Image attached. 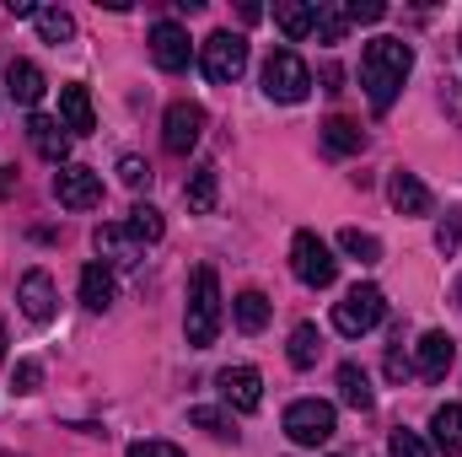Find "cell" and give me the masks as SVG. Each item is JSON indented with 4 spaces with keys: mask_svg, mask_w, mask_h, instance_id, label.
Wrapping results in <instances>:
<instances>
[{
    "mask_svg": "<svg viewBox=\"0 0 462 457\" xmlns=\"http://www.w3.org/2000/svg\"><path fill=\"white\" fill-rule=\"evenodd\" d=\"M452 360H457V344H452V334H441V329L420 334V344H414V371H420L425 382H441V377L452 371Z\"/></svg>",
    "mask_w": 462,
    "mask_h": 457,
    "instance_id": "cell-12",
    "label": "cell"
},
{
    "mask_svg": "<svg viewBox=\"0 0 462 457\" xmlns=\"http://www.w3.org/2000/svg\"><path fill=\"white\" fill-rule=\"evenodd\" d=\"M38 387H43V366H38V360H16V371H11V393L27 398V393H38Z\"/></svg>",
    "mask_w": 462,
    "mask_h": 457,
    "instance_id": "cell-32",
    "label": "cell"
},
{
    "mask_svg": "<svg viewBox=\"0 0 462 457\" xmlns=\"http://www.w3.org/2000/svg\"><path fill=\"white\" fill-rule=\"evenodd\" d=\"M345 11H349V22H382V16H387L382 0H349Z\"/></svg>",
    "mask_w": 462,
    "mask_h": 457,
    "instance_id": "cell-36",
    "label": "cell"
},
{
    "mask_svg": "<svg viewBox=\"0 0 462 457\" xmlns=\"http://www.w3.org/2000/svg\"><path fill=\"white\" fill-rule=\"evenodd\" d=\"M27 140H32V151H38L43 162H54V167H65V156H70V129H65L60 118H49V114H32V124H27Z\"/></svg>",
    "mask_w": 462,
    "mask_h": 457,
    "instance_id": "cell-14",
    "label": "cell"
},
{
    "mask_svg": "<svg viewBox=\"0 0 462 457\" xmlns=\"http://www.w3.org/2000/svg\"><path fill=\"white\" fill-rule=\"evenodd\" d=\"M32 22H38V38H43V43H70V38H76V16H70V11H54V5H49V11H38Z\"/></svg>",
    "mask_w": 462,
    "mask_h": 457,
    "instance_id": "cell-28",
    "label": "cell"
},
{
    "mask_svg": "<svg viewBox=\"0 0 462 457\" xmlns=\"http://www.w3.org/2000/svg\"><path fill=\"white\" fill-rule=\"evenodd\" d=\"M274 22H280V33H285L291 43H301V38H312V33H318V5H301V0H274Z\"/></svg>",
    "mask_w": 462,
    "mask_h": 457,
    "instance_id": "cell-20",
    "label": "cell"
},
{
    "mask_svg": "<svg viewBox=\"0 0 462 457\" xmlns=\"http://www.w3.org/2000/svg\"><path fill=\"white\" fill-rule=\"evenodd\" d=\"M92 247H97L103 264H134V258H140V242L124 227H97L92 231Z\"/></svg>",
    "mask_w": 462,
    "mask_h": 457,
    "instance_id": "cell-22",
    "label": "cell"
},
{
    "mask_svg": "<svg viewBox=\"0 0 462 457\" xmlns=\"http://www.w3.org/2000/svg\"><path fill=\"white\" fill-rule=\"evenodd\" d=\"M189 54H194V43H189L183 22H156L151 27V60H156V70H189Z\"/></svg>",
    "mask_w": 462,
    "mask_h": 457,
    "instance_id": "cell-10",
    "label": "cell"
},
{
    "mask_svg": "<svg viewBox=\"0 0 462 457\" xmlns=\"http://www.w3.org/2000/svg\"><path fill=\"white\" fill-rule=\"evenodd\" d=\"M291 269H296L301 285L328 291L334 275H339V258H334V247H328L318 231H296V237H291Z\"/></svg>",
    "mask_w": 462,
    "mask_h": 457,
    "instance_id": "cell-3",
    "label": "cell"
},
{
    "mask_svg": "<svg viewBox=\"0 0 462 457\" xmlns=\"http://www.w3.org/2000/svg\"><path fill=\"white\" fill-rule=\"evenodd\" d=\"M189 425L210 431L216 442H236V425H231V415H226V409H189Z\"/></svg>",
    "mask_w": 462,
    "mask_h": 457,
    "instance_id": "cell-30",
    "label": "cell"
},
{
    "mask_svg": "<svg viewBox=\"0 0 462 457\" xmlns=\"http://www.w3.org/2000/svg\"><path fill=\"white\" fill-rule=\"evenodd\" d=\"M457 242H462V216H447V221L436 227V247H441V253H457Z\"/></svg>",
    "mask_w": 462,
    "mask_h": 457,
    "instance_id": "cell-34",
    "label": "cell"
},
{
    "mask_svg": "<svg viewBox=\"0 0 462 457\" xmlns=\"http://www.w3.org/2000/svg\"><path fill=\"white\" fill-rule=\"evenodd\" d=\"M387 452H393V457H430V442H425V436H414V431H393Z\"/></svg>",
    "mask_w": 462,
    "mask_h": 457,
    "instance_id": "cell-33",
    "label": "cell"
},
{
    "mask_svg": "<svg viewBox=\"0 0 462 457\" xmlns=\"http://www.w3.org/2000/svg\"><path fill=\"white\" fill-rule=\"evenodd\" d=\"M5 92H11L22 108H38L43 92H49V81H43V70H38L32 60H11V65H5Z\"/></svg>",
    "mask_w": 462,
    "mask_h": 457,
    "instance_id": "cell-16",
    "label": "cell"
},
{
    "mask_svg": "<svg viewBox=\"0 0 462 457\" xmlns=\"http://www.w3.org/2000/svg\"><path fill=\"white\" fill-rule=\"evenodd\" d=\"M349 33V11L345 5H318V38L323 43H339Z\"/></svg>",
    "mask_w": 462,
    "mask_h": 457,
    "instance_id": "cell-31",
    "label": "cell"
},
{
    "mask_svg": "<svg viewBox=\"0 0 462 457\" xmlns=\"http://www.w3.org/2000/svg\"><path fill=\"white\" fill-rule=\"evenodd\" d=\"M60 124L70 129V135H92V124H97V108H92V92L87 87H60Z\"/></svg>",
    "mask_w": 462,
    "mask_h": 457,
    "instance_id": "cell-17",
    "label": "cell"
},
{
    "mask_svg": "<svg viewBox=\"0 0 462 457\" xmlns=\"http://www.w3.org/2000/svg\"><path fill=\"white\" fill-rule=\"evenodd\" d=\"M382 312H387V296L376 285H349L345 302H334V329L345 340H360V334H371L382 323Z\"/></svg>",
    "mask_w": 462,
    "mask_h": 457,
    "instance_id": "cell-4",
    "label": "cell"
},
{
    "mask_svg": "<svg viewBox=\"0 0 462 457\" xmlns=\"http://www.w3.org/2000/svg\"><path fill=\"white\" fill-rule=\"evenodd\" d=\"M339 398H345L349 409H360V415L376 404V393H371V377H365L355 360H345V366H339Z\"/></svg>",
    "mask_w": 462,
    "mask_h": 457,
    "instance_id": "cell-25",
    "label": "cell"
},
{
    "mask_svg": "<svg viewBox=\"0 0 462 457\" xmlns=\"http://www.w3.org/2000/svg\"><path fill=\"white\" fill-rule=\"evenodd\" d=\"M409 70H414V49L403 38H371L365 43V54H360V87H365V98H371L376 114H387L398 103Z\"/></svg>",
    "mask_w": 462,
    "mask_h": 457,
    "instance_id": "cell-1",
    "label": "cell"
},
{
    "mask_svg": "<svg viewBox=\"0 0 462 457\" xmlns=\"http://www.w3.org/2000/svg\"><path fill=\"white\" fill-rule=\"evenodd\" d=\"M231 318H236L242 334H263V323H269V296H263V291H242V296L231 302Z\"/></svg>",
    "mask_w": 462,
    "mask_h": 457,
    "instance_id": "cell-24",
    "label": "cell"
},
{
    "mask_svg": "<svg viewBox=\"0 0 462 457\" xmlns=\"http://www.w3.org/2000/svg\"><path fill=\"white\" fill-rule=\"evenodd\" d=\"M16 302H22V312H27L32 323H49L60 296H54V280H49L43 269H27V275H22V285H16Z\"/></svg>",
    "mask_w": 462,
    "mask_h": 457,
    "instance_id": "cell-15",
    "label": "cell"
},
{
    "mask_svg": "<svg viewBox=\"0 0 462 457\" xmlns=\"http://www.w3.org/2000/svg\"><path fill=\"white\" fill-rule=\"evenodd\" d=\"M430 442L447 457H462V404H441L430 415Z\"/></svg>",
    "mask_w": 462,
    "mask_h": 457,
    "instance_id": "cell-23",
    "label": "cell"
},
{
    "mask_svg": "<svg viewBox=\"0 0 462 457\" xmlns=\"http://www.w3.org/2000/svg\"><path fill=\"white\" fill-rule=\"evenodd\" d=\"M221 323H226V307H221V280H216V269H210V264H199V269H194V280H189V307H183L189 344H194V350H210V344H216V334H221Z\"/></svg>",
    "mask_w": 462,
    "mask_h": 457,
    "instance_id": "cell-2",
    "label": "cell"
},
{
    "mask_svg": "<svg viewBox=\"0 0 462 457\" xmlns=\"http://www.w3.org/2000/svg\"><path fill=\"white\" fill-rule=\"evenodd\" d=\"M339 247H345L349 258H360V264H376V258H382V242H376L371 231H360V227L339 231Z\"/></svg>",
    "mask_w": 462,
    "mask_h": 457,
    "instance_id": "cell-29",
    "label": "cell"
},
{
    "mask_svg": "<svg viewBox=\"0 0 462 457\" xmlns=\"http://www.w3.org/2000/svg\"><path fill=\"white\" fill-rule=\"evenodd\" d=\"M129 457H183V452H178L172 442H134V447H129Z\"/></svg>",
    "mask_w": 462,
    "mask_h": 457,
    "instance_id": "cell-37",
    "label": "cell"
},
{
    "mask_svg": "<svg viewBox=\"0 0 462 457\" xmlns=\"http://www.w3.org/2000/svg\"><path fill=\"white\" fill-rule=\"evenodd\" d=\"M199 65H205V76L216 81V87H231L242 70H247V38L242 33H210L205 43H199Z\"/></svg>",
    "mask_w": 462,
    "mask_h": 457,
    "instance_id": "cell-7",
    "label": "cell"
},
{
    "mask_svg": "<svg viewBox=\"0 0 462 457\" xmlns=\"http://www.w3.org/2000/svg\"><path fill=\"white\" fill-rule=\"evenodd\" d=\"M216 387H221V398H226L236 415H253V409L263 404V377H258L253 366H226V371L216 377Z\"/></svg>",
    "mask_w": 462,
    "mask_h": 457,
    "instance_id": "cell-11",
    "label": "cell"
},
{
    "mask_svg": "<svg viewBox=\"0 0 462 457\" xmlns=\"http://www.w3.org/2000/svg\"><path fill=\"white\" fill-rule=\"evenodd\" d=\"M118 178H124L129 189H140V183H151V167H145L140 156H124V162H118Z\"/></svg>",
    "mask_w": 462,
    "mask_h": 457,
    "instance_id": "cell-35",
    "label": "cell"
},
{
    "mask_svg": "<svg viewBox=\"0 0 462 457\" xmlns=\"http://www.w3.org/2000/svg\"><path fill=\"white\" fill-rule=\"evenodd\" d=\"M114 302H118L114 269H108V264H87V269H81V307H92V312H108Z\"/></svg>",
    "mask_w": 462,
    "mask_h": 457,
    "instance_id": "cell-19",
    "label": "cell"
},
{
    "mask_svg": "<svg viewBox=\"0 0 462 457\" xmlns=\"http://www.w3.org/2000/svg\"><path fill=\"white\" fill-rule=\"evenodd\" d=\"M124 231H129L134 242H162V231H167V221H162V210H156V205H145V200H140V205L129 210V221H124Z\"/></svg>",
    "mask_w": 462,
    "mask_h": 457,
    "instance_id": "cell-27",
    "label": "cell"
},
{
    "mask_svg": "<svg viewBox=\"0 0 462 457\" xmlns=\"http://www.w3.org/2000/svg\"><path fill=\"white\" fill-rule=\"evenodd\" d=\"M263 92H269V103H301V98L312 92V70H307V60H301L296 49L269 54V65H263Z\"/></svg>",
    "mask_w": 462,
    "mask_h": 457,
    "instance_id": "cell-5",
    "label": "cell"
},
{
    "mask_svg": "<svg viewBox=\"0 0 462 457\" xmlns=\"http://www.w3.org/2000/svg\"><path fill=\"white\" fill-rule=\"evenodd\" d=\"M54 200H60L65 210H97V205H103V178H97L92 167L65 162V167L54 173Z\"/></svg>",
    "mask_w": 462,
    "mask_h": 457,
    "instance_id": "cell-8",
    "label": "cell"
},
{
    "mask_svg": "<svg viewBox=\"0 0 462 457\" xmlns=\"http://www.w3.org/2000/svg\"><path fill=\"white\" fill-rule=\"evenodd\" d=\"M183 200H189V210H194V216H210V210H216V200H221V173H216L210 162H199V167L189 173V183H183Z\"/></svg>",
    "mask_w": 462,
    "mask_h": 457,
    "instance_id": "cell-18",
    "label": "cell"
},
{
    "mask_svg": "<svg viewBox=\"0 0 462 457\" xmlns=\"http://www.w3.org/2000/svg\"><path fill=\"white\" fill-rule=\"evenodd\" d=\"M387 200H393V210H398V216H430V210H436L430 189H425V183H420V173H409V167H398V173L387 178Z\"/></svg>",
    "mask_w": 462,
    "mask_h": 457,
    "instance_id": "cell-13",
    "label": "cell"
},
{
    "mask_svg": "<svg viewBox=\"0 0 462 457\" xmlns=\"http://www.w3.org/2000/svg\"><path fill=\"white\" fill-rule=\"evenodd\" d=\"M199 135H205V108L199 103H189V98H178L167 118H162V145L172 151V156H189L194 145H199Z\"/></svg>",
    "mask_w": 462,
    "mask_h": 457,
    "instance_id": "cell-9",
    "label": "cell"
},
{
    "mask_svg": "<svg viewBox=\"0 0 462 457\" xmlns=\"http://www.w3.org/2000/svg\"><path fill=\"white\" fill-rule=\"evenodd\" d=\"M387 377H393V382H403V377H409V360H403V350H387Z\"/></svg>",
    "mask_w": 462,
    "mask_h": 457,
    "instance_id": "cell-38",
    "label": "cell"
},
{
    "mask_svg": "<svg viewBox=\"0 0 462 457\" xmlns=\"http://www.w3.org/2000/svg\"><path fill=\"white\" fill-rule=\"evenodd\" d=\"M323 151H328V156H355V151H365V129H360L355 118L334 114L323 124Z\"/></svg>",
    "mask_w": 462,
    "mask_h": 457,
    "instance_id": "cell-21",
    "label": "cell"
},
{
    "mask_svg": "<svg viewBox=\"0 0 462 457\" xmlns=\"http://www.w3.org/2000/svg\"><path fill=\"white\" fill-rule=\"evenodd\" d=\"M291 366L296 371H307V366H318V355H323V334H318V323H296L291 329Z\"/></svg>",
    "mask_w": 462,
    "mask_h": 457,
    "instance_id": "cell-26",
    "label": "cell"
},
{
    "mask_svg": "<svg viewBox=\"0 0 462 457\" xmlns=\"http://www.w3.org/2000/svg\"><path fill=\"white\" fill-rule=\"evenodd\" d=\"M11 183H16V178H11V173H0V194H11Z\"/></svg>",
    "mask_w": 462,
    "mask_h": 457,
    "instance_id": "cell-39",
    "label": "cell"
},
{
    "mask_svg": "<svg viewBox=\"0 0 462 457\" xmlns=\"http://www.w3.org/2000/svg\"><path fill=\"white\" fill-rule=\"evenodd\" d=\"M0 360H5V323H0Z\"/></svg>",
    "mask_w": 462,
    "mask_h": 457,
    "instance_id": "cell-40",
    "label": "cell"
},
{
    "mask_svg": "<svg viewBox=\"0 0 462 457\" xmlns=\"http://www.w3.org/2000/svg\"><path fill=\"white\" fill-rule=\"evenodd\" d=\"M334 431H339V415H334V404H323V398H296V404L285 409V436H291L296 447H323Z\"/></svg>",
    "mask_w": 462,
    "mask_h": 457,
    "instance_id": "cell-6",
    "label": "cell"
},
{
    "mask_svg": "<svg viewBox=\"0 0 462 457\" xmlns=\"http://www.w3.org/2000/svg\"><path fill=\"white\" fill-rule=\"evenodd\" d=\"M457 312H462V280H457Z\"/></svg>",
    "mask_w": 462,
    "mask_h": 457,
    "instance_id": "cell-41",
    "label": "cell"
}]
</instances>
